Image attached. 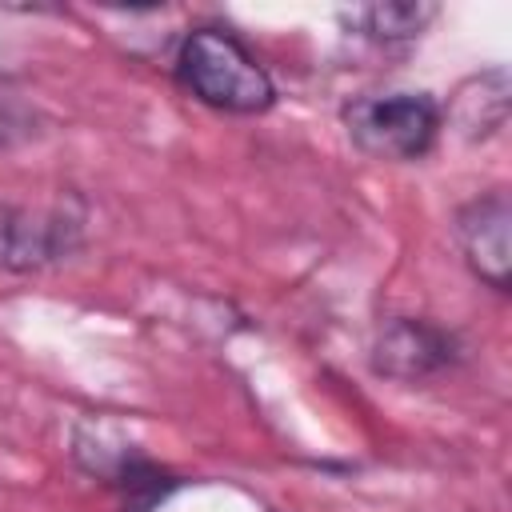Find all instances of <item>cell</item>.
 <instances>
[{
  "label": "cell",
  "mask_w": 512,
  "mask_h": 512,
  "mask_svg": "<svg viewBox=\"0 0 512 512\" xmlns=\"http://www.w3.org/2000/svg\"><path fill=\"white\" fill-rule=\"evenodd\" d=\"M176 84L216 108V112H236V116H252L272 108L276 100V84L268 76V68L228 32V28H192L180 36L176 44Z\"/></svg>",
  "instance_id": "1"
},
{
  "label": "cell",
  "mask_w": 512,
  "mask_h": 512,
  "mask_svg": "<svg viewBox=\"0 0 512 512\" xmlns=\"http://www.w3.org/2000/svg\"><path fill=\"white\" fill-rule=\"evenodd\" d=\"M352 148L372 160L404 164L432 152L440 136V104L428 92H388V96H356L340 112Z\"/></svg>",
  "instance_id": "2"
},
{
  "label": "cell",
  "mask_w": 512,
  "mask_h": 512,
  "mask_svg": "<svg viewBox=\"0 0 512 512\" xmlns=\"http://www.w3.org/2000/svg\"><path fill=\"white\" fill-rule=\"evenodd\" d=\"M84 244V208L80 200L56 204H0V268L40 272L56 260H68Z\"/></svg>",
  "instance_id": "3"
},
{
  "label": "cell",
  "mask_w": 512,
  "mask_h": 512,
  "mask_svg": "<svg viewBox=\"0 0 512 512\" xmlns=\"http://www.w3.org/2000/svg\"><path fill=\"white\" fill-rule=\"evenodd\" d=\"M72 456L84 472L96 480H108L112 488L124 492L128 508L144 512L148 504L164 500V492L176 484L164 468H156L148 456H140L116 428L108 424H80L72 436Z\"/></svg>",
  "instance_id": "4"
},
{
  "label": "cell",
  "mask_w": 512,
  "mask_h": 512,
  "mask_svg": "<svg viewBox=\"0 0 512 512\" xmlns=\"http://www.w3.org/2000/svg\"><path fill=\"white\" fill-rule=\"evenodd\" d=\"M456 356H460V340L424 316H392L372 336V368L404 384H420L452 368Z\"/></svg>",
  "instance_id": "5"
},
{
  "label": "cell",
  "mask_w": 512,
  "mask_h": 512,
  "mask_svg": "<svg viewBox=\"0 0 512 512\" xmlns=\"http://www.w3.org/2000/svg\"><path fill=\"white\" fill-rule=\"evenodd\" d=\"M512 204L504 192H484L468 200L456 212V240L476 280H484L492 292H508V268H512Z\"/></svg>",
  "instance_id": "6"
},
{
  "label": "cell",
  "mask_w": 512,
  "mask_h": 512,
  "mask_svg": "<svg viewBox=\"0 0 512 512\" xmlns=\"http://www.w3.org/2000/svg\"><path fill=\"white\" fill-rule=\"evenodd\" d=\"M440 116H448V124L464 140L496 136L508 120V72L500 64L472 72L468 80L456 84V92L448 96V108H440Z\"/></svg>",
  "instance_id": "7"
},
{
  "label": "cell",
  "mask_w": 512,
  "mask_h": 512,
  "mask_svg": "<svg viewBox=\"0 0 512 512\" xmlns=\"http://www.w3.org/2000/svg\"><path fill=\"white\" fill-rule=\"evenodd\" d=\"M436 4L424 0H400V4H368L356 12V28L376 44H396L420 36L436 20Z\"/></svg>",
  "instance_id": "8"
},
{
  "label": "cell",
  "mask_w": 512,
  "mask_h": 512,
  "mask_svg": "<svg viewBox=\"0 0 512 512\" xmlns=\"http://www.w3.org/2000/svg\"><path fill=\"white\" fill-rule=\"evenodd\" d=\"M36 132H40V108H36V100L12 76H0V148L20 144V140H28Z\"/></svg>",
  "instance_id": "9"
}]
</instances>
